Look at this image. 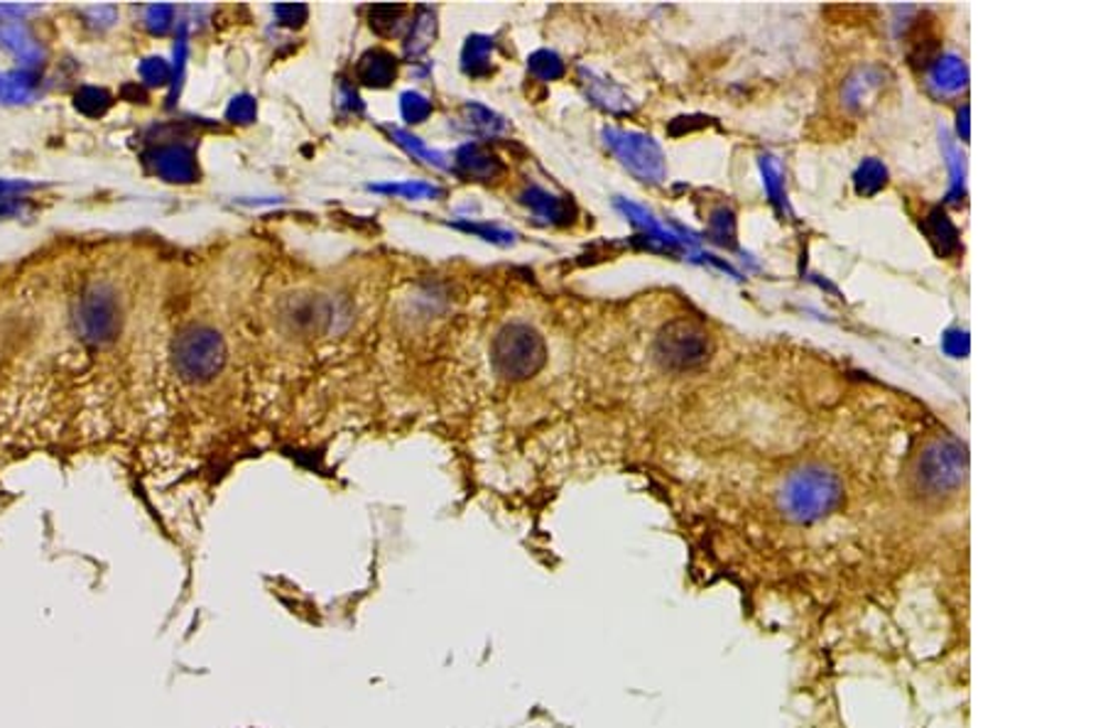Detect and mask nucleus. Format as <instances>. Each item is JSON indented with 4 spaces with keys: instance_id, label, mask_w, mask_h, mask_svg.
<instances>
[{
    "instance_id": "f257e3e1",
    "label": "nucleus",
    "mask_w": 1103,
    "mask_h": 728,
    "mask_svg": "<svg viewBox=\"0 0 1103 728\" xmlns=\"http://www.w3.org/2000/svg\"><path fill=\"white\" fill-rule=\"evenodd\" d=\"M493 366L508 381H526L548 361V346L540 332L528 324H508L493 341Z\"/></svg>"
},
{
    "instance_id": "f03ea898",
    "label": "nucleus",
    "mask_w": 1103,
    "mask_h": 728,
    "mask_svg": "<svg viewBox=\"0 0 1103 728\" xmlns=\"http://www.w3.org/2000/svg\"><path fill=\"white\" fill-rule=\"evenodd\" d=\"M839 500V481L822 466H804L794 471L782 488V508L798 520L826 516Z\"/></svg>"
},
{
    "instance_id": "7ed1b4c3",
    "label": "nucleus",
    "mask_w": 1103,
    "mask_h": 728,
    "mask_svg": "<svg viewBox=\"0 0 1103 728\" xmlns=\"http://www.w3.org/2000/svg\"><path fill=\"white\" fill-rule=\"evenodd\" d=\"M173 361L185 381H211L226 363V344L219 332L209 326H189L175 339Z\"/></svg>"
},
{
    "instance_id": "20e7f679",
    "label": "nucleus",
    "mask_w": 1103,
    "mask_h": 728,
    "mask_svg": "<svg viewBox=\"0 0 1103 728\" xmlns=\"http://www.w3.org/2000/svg\"><path fill=\"white\" fill-rule=\"evenodd\" d=\"M711 354V339L704 329L689 320L669 322L655 341V358L665 368L687 371L701 366Z\"/></svg>"
},
{
    "instance_id": "39448f33",
    "label": "nucleus",
    "mask_w": 1103,
    "mask_h": 728,
    "mask_svg": "<svg viewBox=\"0 0 1103 728\" xmlns=\"http://www.w3.org/2000/svg\"><path fill=\"white\" fill-rule=\"evenodd\" d=\"M76 324L82 329L84 339L94 344H106L118 334L121 326V306L116 292L106 284H91L82 294L76 306Z\"/></svg>"
},
{
    "instance_id": "423d86ee",
    "label": "nucleus",
    "mask_w": 1103,
    "mask_h": 728,
    "mask_svg": "<svg viewBox=\"0 0 1103 728\" xmlns=\"http://www.w3.org/2000/svg\"><path fill=\"white\" fill-rule=\"evenodd\" d=\"M606 143L621 157V163L645 181H659L665 177V163L653 138L623 131H606Z\"/></svg>"
},
{
    "instance_id": "0eeeda50",
    "label": "nucleus",
    "mask_w": 1103,
    "mask_h": 728,
    "mask_svg": "<svg viewBox=\"0 0 1103 728\" xmlns=\"http://www.w3.org/2000/svg\"><path fill=\"white\" fill-rule=\"evenodd\" d=\"M964 464L966 459L961 447L951 445V441H937L919 459V479L935 491H944V488L957 486L964 479Z\"/></svg>"
},
{
    "instance_id": "6e6552de",
    "label": "nucleus",
    "mask_w": 1103,
    "mask_h": 728,
    "mask_svg": "<svg viewBox=\"0 0 1103 728\" xmlns=\"http://www.w3.org/2000/svg\"><path fill=\"white\" fill-rule=\"evenodd\" d=\"M397 62L391 52L373 50L361 56L358 79L368 86H388L395 79Z\"/></svg>"
},
{
    "instance_id": "1a4fd4ad",
    "label": "nucleus",
    "mask_w": 1103,
    "mask_h": 728,
    "mask_svg": "<svg viewBox=\"0 0 1103 728\" xmlns=\"http://www.w3.org/2000/svg\"><path fill=\"white\" fill-rule=\"evenodd\" d=\"M459 165L464 167V173L481 179H493L503 173V165H500L498 157L481 145H466L459 153Z\"/></svg>"
},
{
    "instance_id": "9d476101",
    "label": "nucleus",
    "mask_w": 1103,
    "mask_h": 728,
    "mask_svg": "<svg viewBox=\"0 0 1103 728\" xmlns=\"http://www.w3.org/2000/svg\"><path fill=\"white\" fill-rule=\"evenodd\" d=\"M929 82L944 94H954L966 86V66L957 56H941L929 72Z\"/></svg>"
},
{
    "instance_id": "9b49d317",
    "label": "nucleus",
    "mask_w": 1103,
    "mask_h": 728,
    "mask_svg": "<svg viewBox=\"0 0 1103 728\" xmlns=\"http://www.w3.org/2000/svg\"><path fill=\"white\" fill-rule=\"evenodd\" d=\"M0 42H3L10 52L18 54L20 60H25V62H32L40 54L38 44L32 42L25 28L18 25V22H13V20H0Z\"/></svg>"
},
{
    "instance_id": "f8f14e48",
    "label": "nucleus",
    "mask_w": 1103,
    "mask_h": 728,
    "mask_svg": "<svg viewBox=\"0 0 1103 728\" xmlns=\"http://www.w3.org/2000/svg\"><path fill=\"white\" fill-rule=\"evenodd\" d=\"M927 229H929L932 241H935L939 246V253H951V250L959 248L957 229H954L951 221L947 219V214H944V211H939V209L932 211Z\"/></svg>"
},
{
    "instance_id": "ddd939ff",
    "label": "nucleus",
    "mask_w": 1103,
    "mask_h": 728,
    "mask_svg": "<svg viewBox=\"0 0 1103 728\" xmlns=\"http://www.w3.org/2000/svg\"><path fill=\"white\" fill-rule=\"evenodd\" d=\"M160 173L185 181L195 175V163H191V155L187 150H181V147H169V150L160 155Z\"/></svg>"
},
{
    "instance_id": "4468645a",
    "label": "nucleus",
    "mask_w": 1103,
    "mask_h": 728,
    "mask_svg": "<svg viewBox=\"0 0 1103 728\" xmlns=\"http://www.w3.org/2000/svg\"><path fill=\"white\" fill-rule=\"evenodd\" d=\"M526 201L530 204V207L534 211H540L542 216H548L550 221H562L566 219V204L562 199H556V197H550V195H544L542 189H530L528 195H526Z\"/></svg>"
},
{
    "instance_id": "2eb2a0df",
    "label": "nucleus",
    "mask_w": 1103,
    "mask_h": 728,
    "mask_svg": "<svg viewBox=\"0 0 1103 728\" xmlns=\"http://www.w3.org/2000/svg\"><path fill=\"white\" fill-rule=\"evenodd\" d=\"M491 50H493V44L488 38H474L469 40V44H466V52H464V62H466V72L469 74H481L488 70V56H491Z\"/></svg>"
},
{
    "instance_id": "dca6fc26",
    "label": "nucleus",
    "mask_w": 1103,
    "mask_h": 728,
    "mask_svg": "<svg viewBox=\"0 0 1103 728\" xmlns=\"http://www.w3.org/2000/svg\"><path fill=\"white\" fill-rule=\"evenodd\" d=\"M530 70L540 79H548V82H552V79H560L564 74V64L554 52L542 50V52H534L530 56Z\"/></svg>"
},
{
    "instance_id": "f3484780",
    "label": "nucleus",
    "mask_w": 1103,
    "mask_h": 728,
    "mask_svg": "<svg viewBox=\"0 0 1103 728\" xmlns=\"http://www.w3.org/2000/svg\"><path fill=\"white\" fill-rule=\"evenodd\" d=\"M431 38H435V15L431 13H425L417 18L415 22V28H413V35H409V42H407V50L409 52H423L427 44L431 42Z\"/></svg>"
},
{
    "instance_id": "a211bd4d",
    "label": "nucleus",
    "mask_w": 1103,
    "mask_h": 728,
    "mask_svg": "<svg viewBox=\"0 0 1103 728\" xmlns=\"http://www.w3.org/2000/svg\"><path fill=\"white\" fill-rule=\"evenodd\" d=\"M403 13H405V8H397V6L373 8L371 10V28L375 32H381V35H385V32H393L397 22H400Z\"/></svg>"
},
{
    "instance_id": "6ab92c4d",
    "label": "nucleus",
    "mask_w": 1103,
    "mask_h": 728,
    "mask_svg": "<svg viewBox=\"0 0 1103 728\" xmlns=\"http://www.w3.org/2000/svg\"><path fill=\"white\" fill-rule=\"evenodd\" d=\"M859 191L861 195H873L885 185V169L878 163H866L859 169Z\"/></svg>"
},
{
    "instance_id": "aec40b11",
    "label": "nucleus",
    "mask_w": 1103,
    "mask_h": 728,
    "mask_svg": "<svg viewBox=\"0 0 1103 728\" xmlns=\"http://www.w3.org/2000/svg\"><path fill=\"white\" fill-rule=\"evenodd\" d=\"M429 101L419 94H405L403 96V116L409 123H423L429 116Z\"/></svg>"
},
{
    "instance_id": "412c9836",
    "label": "nucleus",
    "mask_w": 1103,
    "mask_h": 728,
    "mask_svg": "<svg viewBox=\"0 0 1103 728\" xmlns=\"http://www.w3.org/2000/svg\"><path fill=\"white\" fill-rule=\"evenodd\" d=\"M383 191H391V195H407V197H425V195H439V189L429 185H400V187H381Z\"/></svg>"
},
{
    "instance_id": "4be33fe9",
    "label": "nucleus",
    "mask_w": 1103,
    "mask_h": 728,
    "mask_svg": "<svg viewBox=\"0 0 1103 728\" xmlns=\"http://www.w3.org/2000/svg\"><path fill=\"white\" fill-rule=\"evenodd\" d=\"M278 15L282 18V22H285V25H300V22L306 18V8H302V6H298V8L285 6V8H278Z\"/></svg>"
}]
</instances>
